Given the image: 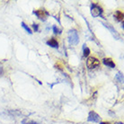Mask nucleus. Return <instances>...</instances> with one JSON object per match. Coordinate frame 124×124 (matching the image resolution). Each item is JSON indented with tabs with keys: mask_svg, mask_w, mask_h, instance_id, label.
Segmentation results:
<instances>
[{
	"mask_svg": "<svg viewBox=\"0 0 124 124\" xmlns=\"http://www.w3.org/2000/svg\"><path fill=\"white\" fill-rule=\"evenodd\" d=\"M21 25H22V27H23V28L24 29L25 31H27V32H28L29 34H31V33H32V31H31V29H30V27H28V26H27V25L25 24V23H23V22L21 23Z\"/></svg>",
	"mask_w": 124,
	"mask_h": 124,
	"instance_id": "obj_13",
	"label": "nucleus"
},
{
	"mask_svg": "<svg viewBox=\"0 0 124 124\" xmlns=\"http://www.w3.org/2000/svg\"><path fill=\"white\" fill-rule=\"evenodd\" d=\"M86 66L89 69H94L100 66V61L94 57H89L86 60Z\"/></svg>",
	"mask_w": 124,
	"mask_h": 124,
	"instance_id": "obj_3",
	"label": "nucleus"
},
{
	"mask_svg": "<svg viewBox=\"0 0 124 124\" xmlns=\"http://www.w3.org/2000/svg\"><path fill=\"white\" fill-rule=\"evenodd\" d=\"M32 28H33L34 31H39V25H38L37 23H33V24H32Z\"/></svg>",
	"mask_w": 124,
	"mask_h": 124,
	"instance_id": "obj_15",
	"label": "nucleus"
},
{
	"mask_svg": "<svg viewBox=\"0 0 124 124\" xmlns=\"http://www.w3.org/2000/svg\"><path fill=\"white\" fill-rule=\"evenodd\" d=\"M3 74V68L0 66V77H1V75Z\"/></svg>",
	"mask_w": 124,
	"mask_h": 124,
	"instance_id": "obj_16",
	"label": "nucleus"
},
{
	"mask_svg": "<svg viewBox=\"0 0 124 124\" xmlns=\"http://www.w3.org/2000/svg\"><path fill=\"white\" fill-rule=\"evenodd\" d=\"M102 63L111 68H115V63L113 62V60H112V59H110V58H104V59H102Z\"/></svg>",
	"mask_w": 124,
	"mask_h": 124,
	"instance_id": "obj_7",
	"label": "nucleus"
},
{
	"mask_svg": "<svg viewBox=\"0 0 124 124\" xmlns=\"http://www.w3.org/2000/svg\"><path fill=\"white\" fill-rule=\"evenodd\" d=\"M102 23V25H103L104 27H106V28L110 31V32H111L112 36L114 37V39H116V40H119V39H120V34L117 32V31H116V30L112 27V25L109 24V23Z\"/></svg>",
	"mask_w": 124,
	"mask_h": 124,
	"instance_id": "obj_6",
	"label": "nucleus"
},
{
	"mask_svg": "<svg viewBox=\"0 0 124 124\" xmlns=\"http://www.w3.org/2000/svg\"><path fill=\"white\" fill-rule=\"evenodd\" d=\"M88 121H92V122H96V123H100L102 121V118L100 117L99 114H97L95 112L91 111L88 114V118H87Z\"/></svg>",
	"mask_w": 124,
	"mask_h": 124,
	"instance_id": "obj_4",
	"label": "nucleus"
},
{
	"mask_svg": "<svg viewBox=\"0 0 124 124\" xmlns=\"http://www.w3.org/2000/svg\"><path fill=\"white\" fill-rule=\"evenodd\" d=\"M52 29H53V31H54V33L55 34H60L61 33V31H62L61 29H59L57 26H55V25L52 27Z\"/></svg>",
	"mask_w": 124,
	"mask_h": 124,
	"instance_id": "obj_14",
	"label": "nucleus"
},
{
	"mask_svg": "<svg viewBox=\"0 0 124 124\" xmlns=\"http://www.w3.org/2000/svg\"><path fill=\"white\" fill-rule=\"evenodd\" d=\"M114 17L116 18L117 21L121 22V21H123V13L121 11H116L114 13Z\"/></svg>",
	"mask_w": 124,
	"mask_h": 124,
	"instance_id": "obj_9",
	"label": "nucleus"
},
{
	"mask_svg": "<svg viewBox=\"0 0 124 124\" xmlns=\"http://www.w3.org/2000/svg\"><path fill=\"white\" fill-rule=\"evenodd\" d=\"M100 124H111L110 122H106V121H101Z\"/></svg>",
	"mask_w": 124,
	"mask_h": 124,
	"instance_id": "obj_17",
	"label": "nucleus"
},
{
	"mask_svg": "<svg viewBox=\"0 0 124 124\" xmlns=\"http://www.w3.org/2000/svg\"><path fill=\"white\" fill-rule=\"evenodd\" d=\"M115 79H117L120 83H123V74L121 72H118L115 76Z\"/></svg>",
	"mask_w": 124,
	"mask_h": 124,
	"instance_id": "obj_12",
	"label": "nucleus"
},
{
	"mask_svg": "<svg viewBox=\"0 0 124 124\" xmlns=\"http://www.w3.org/2000/svg\"><path fill=\"white\" fill-rule=\"evenodd\" d=\"M68 42L72 46H76L79 42L78 33V31H77V30H75V29H71V30L68 31Z\"/></svg>",
	"mask_w": 124,
	"mask_h": 124,
	"instance_id": "obj_1",
	"label": "nucleus"
},
{
	"mask_svg": "<svg viewBox=\"0 0 124 124\" xmlns=\"http://www.w3.org/2000/svg\"><path fill=\"white\" fill-rule=\"evenodd\" d=\"M46 43H47V45H49L50 47H51V48H54V49H58V48H59V42H58V40H55L54 38H52V39L49 40Z\"/></svg>",
	"mask_w": 124,
	"mask_h": 124,
	"instance_id": "obj_8",
	"label": "nucleus"
},
{
	"mask_svg": "<svg viewBox=\"0 0 124 124\" xmlns=\"http://www.w3.org/2000/svg\"><path fill=\"white\" fill-rule=\"evenodd\" d=\"M103 10L99 5L97 4H92L91 6V15L93 17H98V16H102Z\"/></svg>",
	"mask_w": 124,
	"mask_h": 124,
	"instance_id": "obj_2",
	"label": "nucleus"
},
{
	"mask_svg": "<svg viewBox=\"0 0 124 124\" xmlns=\"http://www.w3.org/2000/svg\"><path fill=\"white\" fill-rule=\"evenodd\" d=\"M22 124H41V123H39L37 121H32V120L25 118L22 121Z\"/></svg>",
	"mask_w": 124,
	"mask_h": 124,
	"instance_id": "obj_10",
	"label": "nucleus"
},
{
	"mask_svg": "<svg viewBox=\"0 0 124 124\" xmlns=\"http://www.w3.org/2000/svg\"><path fill=\"white\" fill-rule=\"evenodd\" d=\"M33 14L41 21H45L47 17L49 16V13L45 10H35L33 11Z\"/></svg>",
	"mask_w": 124,
	"mask_h": 124,
	"instance_id": "obj_5",
	"label": "nucleus"
},
{
	"mask_svg": "<svg viewBox=\"0 0 124 124\" xmlns=\"http://www.w3.org/2000/svg\"><path fill=\"white\" fill-rule=\"evenodd\" d=\"M89 54H90V50H89V48L86 47L85 44L83 45V55L85 57H88L89 56Z\"/></svg>",
	"mask_w": 124,
	"mask_h": 124,
	"instance_id": "obj_11",
	"label": "nucleus"
},
{
	"mask_svg": "<svg viewBox=\"0 0 124 124\" xmlns=\"http://www.w3.org/2000/svg\"><path fill=\"white\" fill-rule=\"evenodd\" d=\"M115 124H123V123H122V122H116Z\"/></svg>",
	"mask_w": 124,
	"mask_h": 124,
	"instance_id": "obj_18",
	"label": "nucleus"
}]
</instances>
